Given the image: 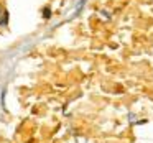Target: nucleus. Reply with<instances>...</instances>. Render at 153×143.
Wrapping results in <instances>:
<instances>
[]
</instances>
